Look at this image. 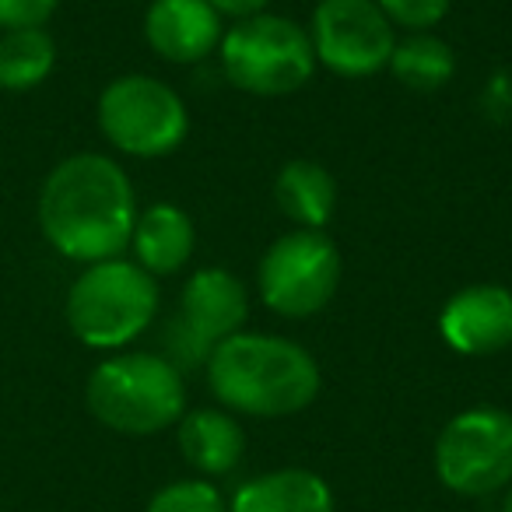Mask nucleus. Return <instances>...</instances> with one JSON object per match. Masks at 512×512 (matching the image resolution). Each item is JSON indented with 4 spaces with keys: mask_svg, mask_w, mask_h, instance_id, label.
Here are the masks:
<instances>
[{
    "mask_svg": "<svg viewBox=\"0 0 512 512\" xmlns=\"http://www.w3.org/2000/svg\"><path fill=\"white\" fill-rule=\"evenodd\" d=\"M435 474L453 495L488 498L512 484V414L502 407H467L435 439Z\"/></svg>",
    "mask_w": 512,
    "mask_h": 512,
    "instance_id": "obj_8",
    "label": "nucleus"
},
{
    "mask_svg": "<svg viewBox=\"0 0 512 512\" xmlns=\"http://www.w3.org/2000/svg\"><path fill=\"white\" fill-rule=\"evenodd\" d=\"M85 404L99 425L120 435H158L186 414L183 372L151 351H116L92 369Z\"/></svg>",
    "mask_w": 512,
    "mask_h": 512,
    "instance_id": "obj_3",
    "label": "nucleus"
},
{
    "mask_svg": "<svg viewBox=\"0 0 512 512\" xmlns=\"http://www.w3.org/2000/svg\"><path fill=\"white\" fill-rule=\"evenodd\" d=\"M36 218L43 239L64 260L85 267L102 264L130 249L137 221L134 183L116 158L78 151L43 179Z\"/></svg>",
    "mask_w": 512,
    "mask_h": 512,
    "instance_id": "obj_1",
    "label": "nucleus"
},
{
    "mask_svg": "<svg viewBox=\"0 0 512 512\" xmlns=\"http://www.w3.org/2000/svg\"><path fill=\"white\" fill-rule=\"evenodd\" d=\"M179 453L200 477H225L242 463L246 432L225 407H197L186 411L176 425Z\"/></svg>",
    "mask_w": 512,
    "mask_h": 512,
    "instance_id": "obj_14",
    "label": "nucleus"
},
{
    "mask_svg": "<svg viewBox=\"0 0 512 512\" xmlns=\"http://www.w3.org/2000/svg\"><path fill=\"white\" fill-rule=\"evenodd\" d=\"M57 67V39L36 29H8L0 32V88L4 92H32Z\"/></svg>",
    "mask_w": 512,
    "mask_h": 512,
    "instance_id": "obj_17",
    "label": "nucleus"
},
{
    "mask_svg": "<svg viewBox=\"0 0 512 512\" xmlns=\"http://www.w3.org/2000/svg\"><path fill=\"white\" fill-rule=\"evenodd\" d=\"M99 130L130 158H165L186 141L190 113L179 92L151 74L113 78L95 106Z\"/></svg>",
    "mask_w": 512,
    "mask_h": 512,
    "instance_id": "obj_6",
    "label": "nucleus"
},
{
    "mask_svg": "<svg viewBox=\"0 0 512 512\" xmlns=\"http://www.w3.org/2000/svg\"><path fill=\"white\" fill-rule=\"evenodd\" d=\"M207 4H211L221 18L228 15V18H235V22H242V18L264 15L271 0H207Z\"/></svg>",
    "mask_w": 512,
    "mask_h": 512,
    "instance_id": "obj_22",
    "label": "nucleus"
},
{
    "mask_svg": "<svg viewBox=\"0 0 512 512\" xmlns=\"http://www.w3.org/2000/svg\"><path fill=\"white\" fill-rule=\"evenodd\" d=\"M144 512H228V498L207 477H179L162 484Z\"/></svg>",
    "mask_w": 512,
    "mask_h": 512,
    "instance_id": "obj_19",
    "label": "nucleus"
},
{
    "mask_svg": "<svg viewBox=\"0 0 512 512\" xmlns=\"http://www.w3.org/2000/svg\"><path fill=\"white\" fill-rule=\"evenodd\" d=\"M439 334L456 355L481 358L512 344V292L502 285H470L449 295Z\"/></svg>",
    "mask_w": 512,
    "mask_h": 512,
    "instance_id": "obj_10",
    "label": "nucleus"
},
{
    "mask_svg": "<svg viewBox=\"0 0 512 512\" xmlns=\"http://www.w3.org/2000/svg\"><path fill=\"white\" fill-rule=\"evenodd\" d=\"M502 512H512V484L505 488V498H502Z\"/></svg>",
    "mask_w": 512,
    "mask_h": 512,
    "instance_id": "obj_23",
    "label": "nucleus"
},
{
    "mask_svg": "<svg viewBox=\"0 0 512 512\" xmlns=\"http://www.w3.org/2000/svg\"><path fill=\"white\" fill-rule=\"evenodd\" d=\"M228 512H337V498L316 470L281 467L242 481Z\"/></svg>",
    "mask_w": 512,
    "mask_h": 512,
    "instance_id": "obj_13",
    "label": "nucleus"
},
{
    "mask_svg": "<svg viewBox=\"0 0 512 512\" xmlns=\"http://www.w3.org/2000/svg\"><path fill=\"white\" fill-rule=\"evenodd\" d=\"M249 316L246 285L225 267H204L193 278H186L179 295L176 320L207 348H218L225 337L239 334Z\"/></svg>",
    "mask_w": 512,
    "mask_h": 512,
    "instance_id": "obj_11",
    "label": "nucleus"
},
{
    "mask_svg": "<svg viewBox=\"0 0 512 512\" xmlns=\"http://www.w3.org/2000/svg\"><path fill=\"white\" fill-rule=\"evenodd\" d=\"M197 232L183 207L176 204H151L137 211L130 249H134V264L144 267L151 278H169L190 264Z\"/></svg>",
    "mask_w": 512,
    "mask_h": 512,
    "instance_id": "obj_15",
    "label": "nucleus"
},
{
    "mask_svg": "<svg viewBox=\"0 0 512 512\" xmlns=\"http://www.w3.org/2000/svg\"><path fill=\"white\" fill-rule=\"evenodd\" d=\"M57 8L60 0H0V32L46 25Z\"/></svg>",
    "mask_w": 512,
    "mask_h": 512,
    "instance_id": "obj_21",
    "label": "nucleus"
},
{
    "mask_svg": "<svg viewBox=\"0 0 512 512\" xmlns=\"http://www.w3.org/2000/svg\"><path fill=\"white\" fill-rule=\"evenodd\" d=\"M274 200L288 221H295L299 228H320L323 232V225L334 218L337 183L320 162L295 158L274 179Z\"/></svg>",
    "mask_w": 512,
    "mask_h": 512,
    "instance_id": "obj_16",
    "label": "nucleus"
},
{
    "mask_svg": "<svg viewBox=\"0 0 512 512\" xmlns=\"http://www.w3.org/2000/svg\"><path fill=\"white\" fill-rule=\"evenodd\" d=\"M207 386L218 404L246 418H288L320 397V365L302 344L278 334L225 337L207 358Z\"/></svg>",
    "mask_w": 512,
    "mask_h": 512,
    "instance_id": "obj_2",
    "label": "nucleus"
},
{
    "mask_svg": "<svg viewBox=\"0 0 512 512\" xmlns=\"http://www.w3.org/2000/svg\"><path fill=\"white\" fill-rule=\"evenodd\" d=\"M158 281L134 260L88 264L67 288L64 316L71 334L92 351H123L158 316Z\"/></svg>",
    "mask_w": 512,
    "mask_h": 512,
    "instance_id": "obj_4",
    "label": "nucleus"
},
{
    "mask_svg": "<svg viewBox=\"0 0 512 512\" xmlns=\"http://www.w3.org/2000/svg\"><path fill=\"white\" fill-rule=\"evenodd\" d=\"M341 249L320 228H295L271 242L260 260L256 288L271 313L285 320H309L323 313L341 288Z\"/></svg>",
    "mask_w": 512,
    "mask_h": 512,
    "instance_id": "obj_7",
    "label": "nucleus"
},
{
    "mask_svg": "<svg viewBox=\"0 0 512 512\" xmlns=\"http://www.w3.org/2000/svg\"><path fill=\"white\" fill-rule=\"evenodd\" d=\"M316 64L337 78H372L390 67L397 32L376 0H320L309 22Z\"/></svg>",
    "mask_w": 512,
    "mask_h": 512,
    "instance_id": "obj_9",
    "label": "nucleus"
},
{
    "mask_svg": "<svg viewBox=\"0 0 512 512\" xmlns=\"http://www.w3.org/2000/svg\"><path fill=\"white\" fill-rule=\"evenodd\" d=\"M376 4L390 18V25H400L407 32H428L453 8V0H376Z\"/></svg>",
    "mask_w": 512,
    "mask_h": 512,
    "instance_id": "obj_20",
    "label": "nucleus"
},
{
    "mask_svg": "<svg viewBox=\"0 0 512 512\" xmlns=\"http://www.w3.org/2000/svg\"><path fill=\"white\" fill-rule=\"evenodd\" d=\"M221 15L207 0H151L144 39L169 64H200L221 46Z\"/></svg>",
    "mask_w": 512,
    "mask_h": 512,
    "instance_id": "obj_12",
    "label": "nucleus"
},
{
    "mask_svg": "<svg viewBox=\"0 0 512 512\" xmlns=\"http://www.w3.org/2000/svg\"><path fill=\"white\" fill-rule=\"evenodd\" d=\"M390 71L400 85L414 88V92H439L453 81L456 53L449 50L446 39L432 36V32H411L393 46Z\"/></svg>",
    "mask_w": 512,
    "mask_h": 512,
    "instance_id": "obj_18",
    "label": "nucleus"
},
{
    "mask_svg": "<svg viewBox=\"0 0 512 512\" xmlns=\"http://www.w3.org/2000/svg\"><path fill=\"white\" fill-rule=\"evenodd\" d=\"M221 71L239 92L292 95L316 74V53L309 32L285 15H253L235 22L218 46Z\"/></svg>",
    "mask_w": 512,
    "mask_h": 512,
    "instance_id": "obj_5",
    "label": "nucleus"
}]
</instances>
